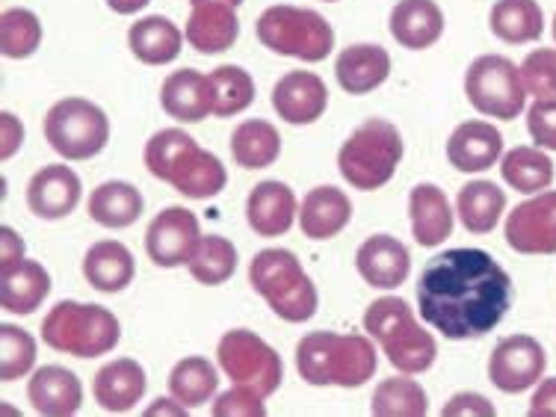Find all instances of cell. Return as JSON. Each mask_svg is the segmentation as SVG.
<instances>
[{
    "mask_svg": "<svg viewBox=\"0 0 556 417\" xmlns=\"http://www.w3.org/2000/svg\"><path fill=\"white\" fill-rule=\"evenodd\" d=\"M513 305V278L482 249H447L417 278V311L447 341L494 332Z\"/></svg>",
    "mask_w": 556,
    "mask_h": 417,
    "instance_id": "cell-1",
    "label": "cell"
},
{
    "mask_svg": "<svg viewBox=\"0 0 556 417\" xmlns=\"http://www.w3.org/2000/svg\"><path fill=\"white\" fill-rule=\"evenodd\" d=\"M142 161L157 181L172 184L178 193L195 199V202L214 199L228 184V172H225L223 161L214 151L199 149V142L181 128L157 130L146 142Z\"/></svg>",
    "mask_w": 556,
    "mask_h": 417,
    "instance_id": "cell-2",
    "label": "cell"
},
{
    "mask_svg": "<svg viewBox=\"0 0 556 417\" xmlns=\"http://www.w3.org/2000/svg\"><path fill=\"white\" fill-rule=\"evenodd\" d=\"M376 346L370 334L311 332L296 343V370L314 388H362L376 374Z\"/></svg>",
    "mask_w": 556,
    "mask_h": 417,
    "instance_id": "cell-3",
    "label": "cell"
},
{
    "mask_svg": "<svg viewBox=\"0 0 556 417\" xmlns=\"http://www.w3.org/2000/svg\"><path fill=\"white\" fill-rule=\"evenodd\" d=\"M364 332L382 346L391 367H396L400 374H427L435 364V355H439V343H435L432 332H427L415 320L406 300L391 296V293L367 305Z\"/></svg>",
    "mask_w": 556,
    "mask_h": 417,
    "instance_id": "cell-4",
    "label": "cell"
},
{
    "mask_svg": "<svg viewBox=\"0 0 556 417\" xmlns=\"http://www.w3.org/2000/svg\"><path fill=\"white\" fill-rule=\"evenodd\" d=\"M249 285L285 323H308L320 305L314 281L290 249H261L249 264Z\"/></svg>",
    "mask_w": 556,
    "mask_h": 417,
    "instance_id": "cell-5",
    "label": "cell"
},
{
    "mask_svg": "<svg viewBox=\"0 0 556 417\" xmlns=\"http://www.w3.org/2000/svg\"><path fill=\"white\" fill-rule=\"evenodd\" d=\"M403 151L406 146L396 125H391L388 118H367L338 151V172L350 187L374 193L394 178Z\"/></svg>",
    "mask_w": 556,
    "mask_h": 417,
    "instance_id": "cell-6",
    "label": "cell"
},
{
    "mask_svg": "<svg viewBox=\"0 0 556 417\" xmlns=\"http://www.w3.org/2000/svg\"><path fill=\"white\" fill-rule=\"evenodd\" d=\"M122 338V323L110 308L92 302H56L42 320V341L56 353L98 358L113 353Z\"/></svg>",
    "mask_w": 556,
    "mask_h": 417,
    "instance_id": "cell-7",
    "label": "cell"
},
{
    "mask_svg": "<svg viewBox=\"0 0 556 417\" xmlns=\"http://www.w3.org/2000/svg\"><path fill=\"white\" fill-rule=\"evenodd\" d=\"M255 33L257 42L267 51L302 63H320L334 51L332 24L320 12L305 7H290V3L267 7L257 15Z\"/></svg>",
    "mask_w": 556,
    "mask_h": 417,
    "instance_id": "cell-8",
    "label": "cell"
},
{
    "mask_svg": "<svg viewBox=\"0 0 556 417\" xmlns=\"http://www.w3.org/2000/svg\"><path fill=\"white\" fill-rule=\"evenodd\" d=\"M45 139L63 161H92L110 142V118L86 98H63L45 116Z\"/></svg>",
    "mask_w": 556,
    "mask_h": 417,
    "instance_id": "cell-9",
    "label": "cell"
},
{
    "mask_svg": "<svg viewBox=\"0 0 556 417\" xmlns=\"http://www.w3.org/2000/svg\"><path fill=\"white\" fill-rule=\"evenodd\" d=\"M465 96L477 113L489 118H503V122H513L527 108L521 68L509 56L501 54H482L468 65Z\"/></svg>",
    "mask_w": 556,
    "mask_h": 417,
    "instance_id": "cell-10",
    "label": "cell"
},
{
    "mask_svg": "<svg viewBox=\"0 0 556 417\" xmlns=\"http://www.w3.org/2000/svg\"><path fill=\"white\" fill-rule=\"evenodd\" d=\"M216 362L235 386H247L261 396H273L285 379V364L261 334L231 329L216 343Z\"/></svg>",
    "mask_w": 556,
    "mask_h": 417,
    "instance_id": "cell-11",
    "label": "cell"
},
{
    "mask_svg": "<svg viewBox=\"0 0 556 417\" xmlns=\"http://www.w3.org/2000/svg\"><path fill=\"white\" fill-rule=\"evenodd\" d=\"M202 243L199 216L187 207H163L146 228V255L163 269L190 264Z\"/></svg>",
    "mask_w": 556,
    "mask_h": 417,
    "instance_id": "cell-12",
    "label": "cell"
},
{
    "mask_svg": "<svg viewBox=\"0 0 556 417\" xmlns=\"http://www.w3.org/2000/svg\"><path fill=\"white\" fill-rule=\"evenodd\" d=\"M547 353L530 334H509L497 341L489 358V379L503 394H525L545 376Z\"/></svg>",
    "mask_w": 556,
    "mask_h": 417,
    "instance_id": "cell-13",
    "label": "cell"
},
{
    "mask_svg": "<svg viewBox=\"0 0 556 417\" xmlns=\"http://www.w3.org/2000/svg\"><path fill=\"white\" fill-rule=\"evenodd\" d=\"M503 235L518 255H556V190H542L515 204Z\"/></svg>",
    "mask_w": 556,
    "mask_h": 417,
    "instance_id": "cell-14",
    "label": "cell"
},
{
    "mask_svg": "<svg viewBox=\"0 0 556 417\" xmlns=\"http://www.w3.org/2000/svg\"><path fill=\"white\" fill-rule=\"evenodd\" d=\"M355 269L370 288L396 290L406 285L412 273V255L406 243H400L396 237L374 235L355 252Z\"/></svg>",
    "mask_w": 556,
    "mask_h": 417,
    "instance_id": "cell-15",
    "label": "cell"
},
{
    "mask_svg": "<svg viewBox=\"0 0 556 417\" xmlns=\"http://www.w3.org/2000/svg\"><path fill=\"white\" fill-rule=\"evenodd\" d=\"M329 108V89L314 72H288L273 86V110L288 125H314Z\"/></svg>",
    "mask_w": 556,
    "mask_h": 417,
    "instance_id": "cell-16",
    "label": "cell"
},
{
    "mask_svg": "<svg viewBox=\"0 0 556 417\" xmlns=\"http://www.w3.org/2000/svg\"><path fill=\"white\" fill-rule=\"evenodd\" d=\"M80 204V178L75 169L51 163L27 181V207L39 219H65Z\"/></svg>",
    "mask_w": 556,
    "mask_h": 417,
    "instance_id": "cell-17",
    "label": "cell"
},
{
    "mask_svg": "<svg viewBox=\"0 0 556 417\" xmlns=\"http://www.w3.org/2000/svg\"><path fill=\"white\" fill-rule=\"evenodd\" d=\"M27 400L45 417H72L84 406V386L68 367L45 364L27 382Z\"/></svg>",
    "mask_w": 556,
    "mask_h": 417,
    "instance_id": "cell-18",
    "label": "cell"
},
{
    "mask_svg": "<svg viewBox=\"0 0 556 417\" xmlns=\"http://www.w3.org/2000/svg\"><path fill=\"white\" fill-rule=\"evenodd\" d=\"M296 214V195L285 181H261L247 199V223L257 237H285Z\"/></svg>",
    "mask_w": 556,
    "mask_h": 417,
    "instance_id": "cell-19",
    "label": "cell"
},
{
    "mask_svg": "<svg viewBox=\"0 0 556 417\" xmlns=\"http://www.w3.org/2000/svg\"><path fill=\"white\" fill-rule=\"evenodd\" d=\"M453 207L441 187L435 184H417L408 193V225L417 247L435 249L453 235Z\"/></svg>",
    "mask_w": 556,
    "mask_h": 417,
    "instance_id": "cell-20",
    "label": "cell"
},
{
    "mask_svg": "<svg viewBox=\"0 0 556 417\" xmlns=\"http://www.w3.org/2000/svg\"><path fill=\"white\" fill-rule=\"evenodd\" d=\"M503 157V134L489 122H462L447 139V161L459 172H485Z\"/></svg>",
    "mask_w": 556,
    "mask_h": 417,
    "instance_id": "cell-21",
    "label": "cell"
},
{
    "mask_svg": "<svg viewBox=\"0 0 556 417\" xmlns=\"http://www.w3.org/2000/svg\"><path fill=\"white\" fill-rule=\"evenodd\" d=\"M146 391H149V376L142 370V364L134 362V358L108 362L98 370L96 382H92L96 403L104 412H113V415L130 412L146 396Z\"/></svg>",
    "mask_w": 556,
    "mask_h": 417,
    "instance_id": "cell-22",
    "label": "cell"
},
{
    "mask_svg": "<svg viewBox=\"0 0 556 417\" xmlns=\"http://www.w3.org/2000/svg\"><path fill=\"white\" fill-rule=\"evenodd\" d=\"M161 104L166 116L178 118L184 125H195L214 113V89L211 77L195 72V68H181L172 72L161 86Z\"/></svg>",
    "mask_w": 556,
    "mask_h": 417,
    "instance_id": "cell-23",
    "label": "cell"
},
{
    "mask_svg": "<svg viewBox=\"0 0 556 417\" xmlns=\"http://www.w3.org/2000/svg\"><path fill=\"white\" fill-rule=\"evenodd\" d=\"M391 75V54L382 45H350L334 60V77L346 96H367Z\"/></svg>",
    "mask_w": 556,
    "mask_h": 417,
    "instance_id": "cell-24",
    "label": "cell"
},
{
    "mask_svg": "<svg viewBox=\"0 0 556 417\" xmlns=\"http://www.w3.org/2000/svg\"><path fill=\"white\" fill-rule=\"evenodd\" d=\"M237 36H240V18H237V7L228 3H199L190 10V18L184 24V39L199 54H223L235 48Z\"/></svg>",
    "mask_w": 556,
    "mask_h": 417,
    "instance_id": "cell-25",
    "label": "cell"
},
{
    "mask_svg": "<svg viewBox=\"0 0 556 417\" xmlns=\"http://www.w3.org/2000/svg\"><path fill=\"white\" fill-rule=\"evenodd\" d=\"M353 219V202L341 187H314L300 204V228L311 240H332Z\"/></svg>",
    "mask_w": 556,
    "mask_h": 417,
    "instance_id": "cell-26",
    "label": "cell"
},
{
    "mask_svg": "<svg viewBox=\"0 0 556 417\" xmlns=\"http://www.w3.org/2000/svg\"><path fill=\"white\" fill-rule=\"evenodd\" d=\"M388 27L403 48L427 51L444 36V12L435 0H396Z\"/></svg>",
    "mask_w": 556,
    "mask_h": 417,
    "instance_id": "cell-27",
    "label": "cell"
},
{
    "mask_svg": "<svg viewBox=\"0 0 556 417\" xmlns=\"http://www.w3.org/2000/svg\"><path fill=\"white\" fill-rule=\"evenodd\" d=\"M137 276V261L118 240H98L84 257V278L98 293H122Z\"/></svg>",
    "mask_w": 556,
    "mask_h": 417,
    "instance_id": "cell-28",
    "label": "cell"
},
{
    "mask_svg": "<svg viewBox=\"0 0 556 417\" xmlns=\"http://www.w3.org/2000/svg\"><path fill=\"white\" fill-rule=\"evenodd\" d=\"M51 293V276L39 261H27L15 264L12 269L0 273V308L27 317L39 308Z\"/></svg>",
    "mask_w": 556,
    "mask_h": 417,
    "instance_id": "cell-29",
    "label": "cell"
},
{
    "mask_svg": "<svg viewBox=\"0 0 556 417\" xmlns=\"http://www.w3.org/2000/svg\"><path fill=\"white\" fill-rule=\"evenodd\" d=\"M130 54L146 65H169L184 51V33L166 15H146L128 30Z\"/></svg>",
    "mask_w": 556,
    "mask_h": 417,
    "instance_id": "cell-30",
    "label": "cell"
},
{
    "mask_svg": "<svg viewBox=\"0 0 556 417\" xmlns=\"http://www.w3.org/2000/svg\"><path fill=\"white\" fill-rule=\"evenodd\" d=\"M89 216L104 228H128L142 216L146 211V199L137 187L128 181H108L92 190L89 204H86Z\"/></svg>",
    "mask_w": 556,
    "mask_h": 417,
    "instance_id": "cell-31",
    "label": "cell"
},
{
    "mask_svg": "<svg viewBox=\"0 0 556 417\" xmlns=\"http://www.w3.org/2000/svg\"><path fill=\"white\" fill-rule=\"evenodd\" d=\"M501 175L515 193L535 195L554 184V161L539 146H518L501 157Z\"/></svg>",
    "mask_w": 556,
    "mask_h": 417,
    "instance_id": "cell-32",
    "label": "cell"
},
{
    "mask_svg": "<svg viewBox=\"0 0 556 417\" xmlns=\"http://www.w3.org/2000/svg\"><path fill=\"white\" fill-rule=\"evenodd\" d=\"M281 154V134L267 118H247L231 134V157L243 169H267Z\"/></svg>",
    "mask_w": 556,
    "mask_h": 417,
    "instance_id": "cell-33",
    "label": "cell"
},
{
    "mask_svg": "<svg viewBox=\"0 0 556 417\" xmlns=\"http://www.w3.org/2000/svg\"><path fill=\"white\" fill-rule=\"evenodd\" d=\"M506 211V193L494 181L465 184L456 195V214L471 235H492Z\"/></svg>",
    "mask_w": 556,
    "mask_h": 417,
    "instance_id": "cell-34",
    "label": "cell"
},
{
    "mask_svg": "<svg viewBox=\"0 0 556 417\" xmlns=\"http://www.w3.org/2000/svg\"><path fill=\"white\" fill-rule=\"evenodd\" d=\"M489 27L506 45L535 42L545 33V12L535 0H497L489 15Z\"/></svg>",
    "mask_w": 556,
    "mask_h": 417,
    "instance_id": "cell-35",
    "label": "cell"
},
{
    "mask_svg": "<svg viewBox=\"0 0 556 417\" xmlns=\"http://www.w3.org/2000/svg\"><path fill=\"white\" fill-rule=\"evenodd\" d=\"M166 386H169V394L181 406L193 412V408L214 400L216 388H219V374H216L214 364L202 358V355H187V358H181V362L172 367Z\"/></svg>",
    "mask_w": 556,
    "mask_h": 417,
    "instance_id": "cell-36",
    "label": "cell"
},
{
    "mask_svg": "<svg viewBox=\"0 0 556 417\" xmlns=\"http://www.w3.org/2000/svg\"><path fill=\"white\" fill-rule=\"evenodd\" d=\"M370 412L376 417H424L429 412V396L417 379H408V374L394 376L376 386Z\"/></svg>",
    "mask_w": 556,
    "mask_h": 417,
    "instance_id": "cell-37",
    "label": "cell"
},
{
    "mask_svg": "<svg viewBox=\"0 0 556 417\" xmlns=\"http://www.w3.org/2000/svg\"><path fill=\"white\" fill-rule=\"evenodd\" d=\"M214 89V116L231 118L255 104V80L240 65H219L211 72Z\"/></svg>",
    "mask_w": 556,
    "mask_h": 417,
    "instance_id": "cell-38",
    "label": "cell"
},
{
    "mask_svg": "<svg viewBox=\"0 0 556 417\" xmlns=\"http://www.w3.org/2000/svg\"><path fill=\"white\" fill-rule=\"evenodd\" d=\"M237 247L228 240V237L207 235L202 237V243L195 249L193 261L187 264L190 267V276L199 281V285H207V288H216V285H225L228 278L237 273Z\"/></svg>",
    "mask_w": 556,
    "mask_h": 417,
    "instance_id": "cell-39",
    "label": "cell"
},
{
    "mask_svg": "<svg viewBox=\"0 0 556 417\" xmlns=\"http://www.w3.org/2000/svg\"><path fill=\"white\" fill-rule=\"evenodd\" d=\"M42 45V22L24 7H12L0 15V54L7 60H27Z\"/></svg>",
    "mask_w": 556,
    "mask_h": 417,
    "instance_id": "cell-40",
    "label": "cell"
},
{
    "mask_svg": "<svg viewBox=\"0 0 556 417\" xmlns=\"http://www.w3.org/2000/svg\"><path fill=\"white\" fill-rule=\"evenodd\" d=\"M36 367V338L22 326L3 323L0 326V379L15 382Z\"/></svg>",
    "mask_w": 556,
    "mask_h": 417,
    "instance_id": "cell-41",
    "label": "cell"
},
{
    "mask_svg": "<svg viewBox=\"0 0 556 417\" xmlns=\"http://www.w3.org/2000/svg\"><path fill=\"white\" fill-rule=\"evenodd\" d=\"M518 68H521L527 96L556 98V48H535Z\"/></svg>",
    "mask_w": 556,
    "mask_h": 417,
    "instance_id": "cell-42",
    "label": "cell"
},
{
    "mask_svg": "<svg viewBox=\"0 0 556 417\" xmlns=\"http://www.w3.org/2000/svg\"><path fill=\"white\" fill-rule=\"evenodd\" d=\"M267 396H261L257 391L247 386L228 388L225 394L214 400V417H267V406H264Z\"/></svg>",
    "mask_w": 556,
    "mask_h": 417,
    "instance_id": "cell-43",
    "label": "cell"
},
{
    "mask_svg": "<svg viewBox=\"0 0 556 417\" xmlns=\"http://www.w3.org/2000/svg\"><path fill=\"white\" fill-rule=\"evenodd\" d=\"M527 130L533 146L556 151V98H535L533 108L527 110Z\"/></svg>",
    "mask_w": 556,
    "mask_h": 417,
    "instance_id": "cell-44",
    "label": "cell"
},
{
    "mask_svg": "<svg viewBox=\"0 0 556 417\" xmlns=\"http://www.w3.org/2000/svg\"><path fill=\"white\" fill-rule=\"evenodd\" d=\"M444 417H462V415H477V417H494V406L489 396L477 394V391H462L453 394L441 408Z\"/></svg>",
    "mask_w": 556,
    "mask_h": 417,
    "instance_id": "cell-45",
    "label": "cell"
},
{
    "mask_svg": "<svg viewBox=\"0 0 556 417\" xmlns=\"http://www.w3.org/2000/svg\"><path fill=\"white\" fill-rule=\"evenodd\" d=\"M24 142V125L22 118L12 113H0V161L7 163L10 157L18 154Z\"/></svg>",
    "mask_w": 556,
    "mask_h": 417,
    "instance_id": "cell-46",
    "label": "cell"
},
{
    "mask_svg": "<svg viewBox=\"0 0 556 417\" xmlns=\"http://www.w3.org/2000/svg\"><path fill=\"white\" fill-rule=\"evenodd\" d=\"M530 417H556V376L554 379H539L533 400L527 406Z\"/></svg>",
    "mask_w": 556,
    "mask_h": 417,
    "instance_id": "cell-47",
    "label": "cell"
},
{
    "mask_svg": "<svg viewBox=\"0 0 556 417\" xmlns=\"http://www.w3.org/2000/svg\"><path fill=\"white\" fill-rule=\"evenodd\" d=\"M24 261V240L18 237V231H12L10 225L0 228V273L3 269H12L15 264Z\"/></svg>",
    "mask_w": 556,
    "mask_h": 417,
    "instance_id": "cell-48",
    "label": "cell"
},
{
    "mask_svg": "<svg viewBox=\"0 0 556 417\" xmlns=\"http://www.w3.org/2000/svg\"><path fill=\"white\" fill-rule=\"evenodd\" d=\"M187 412H190V408L181 406V403H178L175 396H172V400H166V396H163V400H154V406L146 408V415H149V417H154V415H187Z\"/></svg>",
    "mask_w": 556,
    "mask_h": 417,
    "instance_id": "cell-49",
    "label": "cell"
},
{
    "mask_svg": "<svg viewBox=\"0 0 556 417\" xmlns=\"http://www.w3.org/2000/svg\"><path fill=\"white\" fill-rule=\"evenodd\" d=\"M151 0H108V7L118 15H134V12L146 10Z\"/></svg>",
    "mask_w": 556,
    "mask_h": 417,
    "instance_id": "cell-50",
    "label": "cell"
},
{
    "mask_svg": "<svg viewBox=\"0 0 556 417\" xmlns=\"http://www.w3.org/2000/svg\"><path fill=\"white\" fill-rule=\"evenodd\" d=\"M199 3H228V7H240L243 0H190V7H199Z\"/></svg>",
    "mask_w": 556,
    "mask_h": 417,
    "instance_id": "cell-51",
    "label": "cell"
},
{
    "mask_svg": "<svg viewBox=\"0 0 556 417\" xmlns=\"http://www.w3.org/2000/svg\"><path fill=\"white\" fill-rule=\"evenodd\" d=\"M554 42H556V15H554Z\"/></svg>",
    "mask_w": 556,
    "mask_h": 417,
    "instance_id": "cell-52",
    "label": "cell"
},
{
    "mask_svg": "<svg viewBox=\"0 0 556 417\" xmlns=\"http://www.w3.org/2000/svg\"><path fill=\"white\" fill-rule=\"evenodd\" d=\"M326 3H338V0H326Z\"/></svg>",
    "mask_w": 556,
    "mask_h": 417,
    "instance_id": "cell-53",
    "label": "cell"
}]
</instances>
